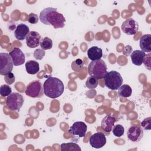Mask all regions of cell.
I'll return each instance as SVG.
<instances>
[{"label": "cell", "mask_w": 151, "mask_h": 151, "mask_svg": "<svg viewBox=\"0 0 151 151\" xmlns=\"http://www.w3.org/2000/svg\"><path fill=\"white\" fill-rule=\"evenodd\" d=\"M127 138L132 142H137L140 141L143 136V129L137 126H132L127 130Z\"/></svg>", "instance_id": "cell-11"}, {"label": "cell", "mask_w": 151, "mask_h": 151, "mask_svg": "<svg viewBox=\"0 0 151 151\" xmlns=\"http://www.w3.org/2000/svg\"><path fill=\"white\" fill-rule=\"evenodd\" d=\"M45 52L42 48H37L34 52V57L35 59L41 60L45 56Z\"/></svg>", "instance_id": "cell-26"}, {"label": "cell", "mask_w": 151, "mask_h": 151, "mask_svg": "<svg viewBox=\"0 0 151 151\" xmlns=\"http://www.w3.org/2000/svg\"><path fill=\"white\" fill-rule=\"evenodd\" d=\"M132 48L130 45H126L125 47V48H124V51H123V54L125 55L128 56L132 52Z\"/></svg>", "instance_id": "cell-30"}, {"label": "cell", "mask_w": 151, "mask_h": 151, "mask_svg": "<svg viewBox=\"0 0 151 151\" xmlns=\"http://www.w3.org/2000/svg\"><path fill=\"white\" fill-rule=\"evenodd\" d=\"M105 86L110 90H117L123 84V78L116 71L107 72L104 77Z\"/></svg>", "instance_id": "cell-4"}, {"label": "cell", "mask_w": 151, "mask_h": 151, "mask_svg": "<svg viewBox=\"0 0 151 151\" xmlns=\"http://www.w3.org/2000/svg\"><path fill=\"white\" fill-rule=\"evenodd\" d=\"M29 32V27L27 25L24 24H19L17 25L16 29L14 31V35L18 40L22 41L26 39Z\"/></svg>", "instance_id": "cell-14"}, {"label": "cell", "mask_w": 151, "mask_h": 151, "mask_svg": "<svg viewBox=\"0 0 151 151\" xmlns=\"http://www.w3.org/2000/svg\"><path fill=\"white\" fill-rule=\"evenodd\" d=\"M27 45L31 48L38 47L41 42V37L37 31H31L26 38Z\"/></svg>", "instance_id": "cell-12"}, {"label": "cell", "mask_w": 151, "mask_h": 151, "mask_svg": "<svg viewBox=\"0 0 151 151\" xmlns=\"http://www.w3.org/2000/svg\"><path fill=\"white\" fill-rule=\"evenodd\" d=\"M89 143L91 146H92L94 148H101L106 143V136L103 133H96L90 136L89 139Z\"/></svg>", "instance_id": "cell-10"}, {"label": "cell", "mask_w": 151, "mask_h": 151, "mask_svg": "<svg viewBox=\"0 0 151 151\" xmlns=\"http://www.w3.org/2000/svg\"><path fill=\"white\" fill-rule=\"evenodd\" d=\"M107 67L105 62L100 59L92 61L88 65V73L89 76L97 80L104 78L107 74Z\"/></svg>", "instance_id": "cell-3"}, {"label": "cell", "mask_w": 151, "mask_h": 151, "mask_svg": "<svg viewBox=\"0 0 151 151\" xmlns=\"http://www.w3.org/2000/svg\"><path fill=\"white\" fill-rule=\"evenodd\" d=\"M140 48L145 52H150L151 51V35L145 34L140 38Z\"/></svg>", "instance_id": "cell-16"}, {"label": "cell", "mask_w": 151, "mask_h": 151, "mask_svg": "<svg viewBox=\"0 0 151 151\" xmlns=\"http://www.w3.org/2000/svg\"><path fill=\"white\" fill-rule=\"evenodd\" d=\"M24 99L23 96L18 93H12L6 100L7 107L12 111L19 110L24 104Z\"/></svg>", "instance_id": "cell-6"}, {"label": "cell", "mask_w": 151, "mask_h": 151, "mask_svg": "<svg viewBox=\"0 0 151 151\" xmlns=\"http://www.w3.org/2000/svg\"><path fill=\"white\" fill-rule=\"evenodd\" d=\"M15 76L12 73H9L8 74L4 76L5 81L8 84L11 85L15 81Z\"/></svg>", "instance_id": "cell-27"}, {"label": "cell", "mask_w": 151, "mask_h": 151, "mask_svg": "<svg viewBox=\"0 0 151 151\" xmlns=\"http://www.w3.org/2000/svg\"><path fill=\"white\" fill-rule=\"evenodd\" d=\"M86 86L89 89L95 88L98 86V80L90 76L87 78L86 82Z\"/></svg>", "instance_id": "cell-24"}, {"label": "cell", "mask_w": 151, "mask_h": 151, "mask_svg": "<svg viewBox=\"0 0 151 151\" xmlns=\"http://www.w3.org/2000/svg\"><path fill=\"white\" fill-rule=\"evenodd\" d=\"M132 89L130 86L127 84L122 85L118 89V94L120 97L126 98L132 95Z\"/></svg>", "instance_id": "cell-21"}, {"label": "cell", "mask_w": 151, "mask_h": 151, "mask_svg": "<svg viewBox=\"0 0 151 151\" xmlns=\"http://www.w3.org/2000/svg\"><path fill=\"white\" fill-rule=\"evenodd\" d=\"M41 48L44 50H50L52 47V41L48 37H44L40 43Z\"/></svg>", "instance_id": "cell-22"}, {"label": "cell", "mask_w": 151, "mask_h": 151, "mask_svg": "<svg viewBox=\"0 0 151 151\" xmlns=\"http://www.w3.org/2000/svg\"><path fill=\"white\" fill-rule=\"evenodd\" d=\"M13 61L9 54L0 53V74L5 76L11 73L13 69Z\"/></svg>", "instance_id": "cell-7"}, {"label": "cell", "mask_w": 151, "mask_h": 151, "mask_svg": "<svg viewBox=\"0 0 151 151\" xmlns=\"http://www.w3.org/2000/svg\"><path fill=\"white\" fill-rule=\"evenodd\" d=\"M25 69L27 73L29 74H35L40 71L39 63L34 60L28 61L25 63Z\"/></svg>", "instance_id": "cell-19"}, {"label": "cell", "mask_w": 151, "mask_h": 151, "mask_svg": "<svg viewBox=\"0 0 151 151\" xmlns=\"http://www.w3.org/2000/svg\"><path fill=\"white\" fill-rule=\"evenodd\" d=\"M122 31L127 35H135L139 29V24L134 19L129 18L126 19L121 26Z\"/></svg>", "instance_id": "cell-8"}, {"label": "cell", "mask_w": 151, "mask_h": 151, "mask_svg": "<svg viewBox=\"0 0 151 151\" xmlns=\"http://www.w3.org/2000/svg\"><path fill=\"white\" fill-rule=\"evenodd\" d=\"M76 63L78 65H80V66H82L83 64V63L82 60H80V59H77V60H76Z\"/></svg>", "instance_id": "cell-31"}, {"label": "cell", "mask_w": 151, "mask_h": 151, "mask_svg": "<svg viewBox=\"0 0 151 151\" xmlns=\"http://www.w3.org/2000/svg\"><path fill=\"white\" fill-rule=\"evenodd\" d=\"M39 19L42 24L47 25H51L55 29L63 28L65 26L64 17L55 8L48 7L44 9L40 12Z\"/></svg>", "instance_id": "cell-1"}, {"label": "cell", "mask_w": 151, "mask_h": 151, "mask_svg": "<svg viewBox=\"0 0 151 151\" xmlns=\"http://www.w3.org/2000/svg\"><path fill=\"white\" fill-rule=\"evenodd\" d=\"M38 19H39V18L38 17V15L37 14H35L34 13H30L28 15V17L27 21L30 24H37L38 22Z\"/></svg>", "instance_id": "cell-28"}, {"label": "cell", "mask_w": 151, "mask_h": 151, "mask_svg": "<svg viewBox=\"0 0 151 151\" xmlns=\"http://www.w3.org/2000/svg\"><path fill=\"white\" fill-rule=\"evenodd\" d=\"M113 134L116 137H121L124 134V129L121 124H116L113 126L112 129Z\"/></svg>", "instance_id": "cell-23"}, {"label": "cell", "mask_w": 151, "mask_h": 151, "mask_svg": "<svg viewBox=\"0 0 151 151\" xmlns=\"http://www.w3.org/2000/svg\"><path fill=\"white\" fill-rule=\"evenodd\" d=\"M87 56L91 61L100 60L103 56L102 50L97 46H93L88 49Z\"/></svg>", "instance_id": "cell-18"}, {"label": "cell", "mask_w": 151, "mask_h": 151, "mask_svg": "<svg viewBox=\"0 0 151 151\" xmlns=\"http://www.w3.org/2000/svg\"><path fill=\"white\" fill-rule=\"evenodd\" d=\"M150 117L145 119L141 123L142 127L145 130H150L151 129V124H150Z\"/></svg>", "instance_id": "cell-29"}, {"label": "cell", "mask_w": 151, "mask_h": 151, "mask_svg": "<svg viewBox=\"0 0 151 151\" xmlns=\"http://www.w3.org/2000/svg\"><path fill=\"white\" fill-rule=\"evenodd\" d=\"M44 94L51 99L60 97L64 92V86L63 81L58 78L50 77L43 84Z\"/></svg>", "instance_id": "cell-2"}, {"label": "cell", "mask_w": 151, "mask_h": 151, "mask_svg": "<svg viewBox=\"0 0 151 151\" xmlns=\"http://www.w3.org/2000/svg\"><path fill=\"white\" fill-rule=\"evenodd\" d=\"M116 122V120L113 116L107 115L101 120V127L103 130H104V131L109 133V132L112 130Z\"/></svg>", "instance_id": "cell-15"}, {"label": "cell", "mask_w": 151, "mask_h": 151, "mask_svg": "<svg viewBox=\"0 0 151 151\" xmlns=\"http://www.w3.org/2000/svg\"><path fill=\"white\" fill-rule=\"evenodd\" d=\"M14 66H18L23 64L25 63V55L21 50L19 48H14L11 52H9Z\"/></svg>", "instance_id": "cell-13"}, {"label": "cell", "mask_w": 151, "mask_h": 151, "mask_svg": "<svg viewBox=\"0 0 151 151\" xmlns=\"http://www.w3.org/2000/svg\"><path fill=\"white\" fill-rule=\"evenodd\" d=\"M25 94L32 98H40L44 93L42 85L39 80H34L27 85L25 91Z\"/></svg>", "instance_id": "cell-5"}, {"label": "cell", "mask_w": 151, "mask_h": 151, "mask_svg": "<svg viewBox=\"0 0 151 151\" xmlns=\"http://www.w3.org/2000/svg\"><path fill=\"white\" fill-rule=\"evenodd\" d=\"M146 54L142 50H134L132 52L130 58L133 64L140 66L142 65L144 57H145Z\"/></svg>", "instance_id": "cell-17"}, {"label": "cell", "mask_w": 151, "mask_h": 151, "mask_svg": "<svg viewBox=\"0 0 151 151\" xmlns=\"http://www.w3.org/2000/svg\"><path fill=\"white\" fill-rule=\"evenodd\" d=\"M12 93V88L9 85L3 84L0 87V94L2 97L8 96Z\"/></svg>", "instance_id": "cell-25"}, {"label": "cell", "mask_w": 151, "mask_h": 151, "mask_svg": "<svg viewBox=\"0 0 151 151\" xmlns=\"http://www.w3.org/2000/svg\"><path fill=\"white\" fill-rule=\"evenodd\" d=\"M87 126L83 122H76L70 127L68 132L79 137H84L86 136Z\"/></svg>", "instance_id": "cell-9"}, {"label": "cell", "mask_w": 151, "mask_h": 151, "mask_svg": "<svg viewBox=\"0 0 151 151\" xmlns=\"http://www.w3.org/2000/svg\"><path fill=\"white\" fill-rule=\"evenodd\" d=\"M62 151H81V148L78 145L74 142L63 143L60 145Z\"/></svg>", "instance_id": "cell-20"}]
</instances>
